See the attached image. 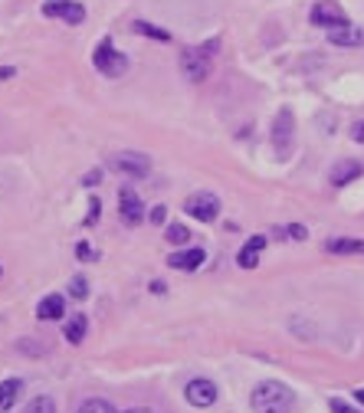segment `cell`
<instances>
[{
    "label": "cell",
    "mask_w": 364,
    "mask_h": 413,
    "mask_svg": "<svg viewBox=\"0 0 364 413\" xmlns=\"http://www.w3.org/2000/svg\"><path fill=\"white\" fill-rule=\"evenodd\" d=\"M250 404L256 413H292L296 410V390L282 380H263L253 387Z\"/></svg>",
    "instance_id": "1"
},
{
    "label": "cell",
    "mask_w": 364,
    "mask_h": 413,
    "mask_svg": "<svg viewBox=\"0 0 364 413\" xmlns=\"http://www.w3.org/2000/svg\"><path fill=\"white\" fill-rule=\"evenodd\" d=\"M220 50V40H210V43H200V46H191V50L181 53V69L191 82H203L207 73H210V63H213V53Z\"/></svg>",
    "instance_id": "2"
},
{
    "label": "cell",
    "mask_w": 364,
    "mask_h": 413,
    "mask_svg": "<svg viewBox=\"0 0 364 413\" xmlns=\"http://www.w3.org/2000/svg\"><path fill=\"white\" fill-rule=\"evenodd\" d=\"M92 66L99 69L105 79H122L128 73V56L115 50L109 40H102L99 46H95V53H92Z\"/></svg>",
    "instance_id": "3"
},
{
    "label": "cell",
    "mask_w": 364,
    "mask_h": 413,
    "mask_svg": "<svg viewBox=\"0 0 364 413\" xmlns=\"http://www.w3.org/2000/svg\"><path fill=\"white\" fill-rule=\"evenodd\" d=\"M109 168L122 177H132V181H141V177L151 174V158L138 151H122L109 161Z\"/></svg>",
    "instance_id": "4"
},
{
    "label": "cell",
    "mask_w": 364,
    "mask_h": 413,
    "mask_svg": "<svg viewBox=\"0 0 364 413\" xmlns=\"http://www.w3.org/2000/svg\"><path fill=\"white\" fill-rule=\"evenodd\" d=\"M184 213L187 217H194V220H200V223H210V220L220 217V197L210 194V191L191 194L184 200Z\"/></svg>",
    "instance_id": "5"
},
{
    "label": "cell",
    "mask_w": 364,
    "mask_h": 413,
    "mask_svg": "<svg viewBox=\"0 0 364 413\" xmlns=\"http://www.w3.org/2000/svg\"><path fill=\"white\" fill-rule=\"evenodd\" d=\"M292 128H296V118L289 109H279L276 112V122H272V144H276V154L286 158L292 151Z\"/></svg>",
    "instance_id": "6"
},
{
    "label": "cell",
    "mask_w": 364,
    "mask_h": 413,
    "mask_svg": "<svg viewBox=\"0 0 364 413\" xmlns=\"http://www.w3.org/2000/svg\"><path fill=\"white\" fill-rule=\"evenodd\" d=\"M184 397H187V404H191V407L207 410V407L217 404V384H213V380H207V377H194V380H187Z\"/></svg>",
    "instance_id": "7"
},
{
    "label": "cell",
    "mask_w": 364,
    "mask_h": 413,
    "mask_svg": "<svg viewBox=\"0 0 364 413\" xmlns=\"http://www.w3.org/2000/svg\"><path fill=\"white\" fill-rule=\"evenodd\" d=\"M43 17H60V20H66L69 26H76L85 20V7L79 0H46V4H43Z\"/></svg>",
    "instance_id": "8"
},
{
    "label": "cell",
    "mask_w": 364,
    "mask_h": 413,
    "mask_svg": "<svg viewBox=\"0 0 364 413\" xmlns=\"http://www.w3.org/2000/svg\"><path fill=\"white\" fill-rule=\"evenodd\" d=\"M312 23L315 26H325V30H335V26H345L348 23V14L335 4V0H318L312 7Z\"/></svg>",
    "instance_id": "9"
},
{
    "label": "cell",
    "mask_w": 364,
    "mask_h": 413,
    "mask_svg": "<svg viewBox=\"0 0 364 413\" xmlns=\"http://www.w3.org/2000/svg\"><path fill=\"white\" fill-rule=\"evenodd\" d=\"M119 213H122V220H125L128 227H135V223H141V220H144L141 197H138L132 187H122V191H119Z\"/></svg>",
    "instance_id": "10"
},
{
    "label": "cell",
    "mask_w": 364,
    "mask_h": 413,
    "mask_svg": "<svg viewBox=\"0 0 364 413\" xmlns=\"http://www.w3.org/2000/svg\"><path fill=\"white\" fill-rule=\"evenodd\" d=\"M263 250H266V236L259 233V236H250L246 240V246L237 253V262L243 266V269H256L259 266V256H263Z\"/></svg>",
    "instance_id": "11"
},
{
    "label": "cell",
    "mask_w": 364,
    "mask_h": 413,
    "mask_svg": "<svg viewBox=\"0 0 364 413\" xmlns=\"http://www.w3.org/2000/svg\"><path fill=\"white\" fill-rule=\"evenodd\" d=\"M63 315H66V299L63 295H46L36 305V318H43V321H60Z\"/></svg>",
    "instance_id": "12"
},
{
    "label": "cell",
    "mask_w": 364,
    "mask_h": 413,
    "mask_svg": "<svg viewBox=\"0 0 364 413\" xmlns=\"http://www.w3.org/2000/svg\"><path fill=\"white\" fill-rule=\"evenodd\" d=\"M203 259H207V253H203V250H184V253L171 256L168 266H171V269H181V272H194V269H200Z\"/></svg>",
    "instance_id": "13"
},
{
    "label": "cell",
    "mask_w": 364,
    "mask_h": 413,
    "mask_svg": "<svg viewBox=\"0 0 364 413\" xmlns=\"http://www.w3.org/2000/svg\"><path fill=\"white\" fill-rule=\"evenodd\" d=\"M328 43H335V46H361L364 30H358V26H351V23L335 26V30H328Z\"/></svg>",
    "instance_id": "14"
},
{
    "label": "cell",
    "mask_w": 364,
    "mask_h": 413,
    "mask_svg": "<svg viewBox=\"0 0 364 413\" xmlns=\"http://www.w3.org/2000/svg\"><path fill=\"white\" fill-rule=\"evenodd\" d=\"M361 164H358V161H341V164H335V168H331V184L335 187H341V184H351V181H355V177H361Z\"/></svg>",
    "instance_id": "15"
},
{
    "label": "cell",
    "mask_w": 364,
    "mask_h": 413,
    "mask_svg": "<svg viewBox=\"0 0 364 413\" xmlns=\"http://www.w3.org/2000/svg\"><path fill=\"white\" fill-rule=\"evenodd\" d=\"M328 253L364 256V240H351V236H335V240H328Z\"/></svg>",
    "instance_id": "16"
},
{
    "label": "cell",
    "mask_w": 364,
    "mask_h": 413,
    "mask_svg": "<svg viewBox=\"0 0 364 413\" xmlns=\"http://www.w3.org/2000/svg\"><path fill=\"white\" fill-rule=\"evenodd\" d=\"M20 390H23V380L20 377L0 380V413H7L10 407H14V400L20 397Z\"/></svg>",
    "instance_id": "17"
},
{
    "label": "cell",
    "mask_w": 364,
    "mask_h": 413,
    "mask_svg": "<svg viewBox=\"0 0 364 413\" xmlns=\"http://www.w3.org/2000/svg\"><path fill=\"white\" fill-rule=\"evenodd\" d=\"M85 331H89V321H85V315H73V318L66 321V328H63V335H66L69 345H79L85 338Z\"/></svg>",
    "instance_id": "18"
},
{
    "label": "cell",
    "mask_w": 364,
    "mask_h": 413,
    "mask_svg": "<svg viewBox=\"0 0 364 413\" xmlns=\"http://www.w3.org/2000/svg\"><path fill=\"white\" fill-rule=\"evenodd\" d=\"M132 30H135V33H141V36H148V40H161V43L171 40L168 30H158V26L144 23V20H135V23H132Z\"/></svg>",
    "instance_id": "19"
},
{
    "label": "cell",
    "mask_w": 364,
    "mask_h": 413,
    "mask_svg": "<svg viewBox=\"0 0 364 413\" xmlns=\"http://www.w3.org/2000/svg\"><path fill=\"white\" fill-rule=\"evenodd\" d=\"M23 413H56V400H53V397H33V400L23 407Z\"/></svg>",
    "instance_id": "20"
},
{
    "label": "cell",
    "mask_w": 364,
    "mask_h": 413,
    "mask_svg": "<svg viewBox=\"0 0 364 413\" xmlns=\"http://www.w3.org/2000/svg\"><path fill=\"white\" fill-rule=\"evenodd\" d=\"M164 240H168L171 246H184L187 240H191V230H187L184 223H171V227H168V236H164Z\"/></svg>",
    "instance_id": "21"
},
{
    "label": "cell",
    "mask_w": 364,
    "mask_h": 413,
    "mask_svg": "<svg viewBox=\"0 0 364 413\" xmlns=\"http://www.w3.org/2000/svg\"><path fill=\"white\" fill-rule=\"evenodd\" d=\"M76 413H119V410H115L109 400H99V397H95V400H85Z\"/></svg>",
    "instance_id": "22"
},
{
    "label": "cell",
    "mask_w": 364,
    "mask_h": 413,
    "mask_svg": "<svg viewBox=\"0 0 364 413\" xmlns=\"http://www.w3.org/2000/svg\"><path fill=\"white\" fill-rule=\"evenodd\" d=\"M148 220H151L154 227H158V223H164V220H168V207H161V203H158V207H151V210H148Z\"/></svg>",
    "instance_id": "23"
},
{
    "label": "cell",
    "mask_w": 364,
    "mask_h": 413,
    "mask_svg": "<svg viewBox=\"0 0 364 413\" xmlns=\"http://www.w3.org/2000/svg\"><path fill=\"white\" fill-rule=\"evenodd\" d=\"M69 295H73V299H85V295H89V289H85V279H73Z\"/></svg>",
    "instance_id": "24"
},
{
    "label": "cell",
    "mask_w": 364,
    "mask_h": 413,
    "mask_svg": "<svg viewBox=\"0 0 364 413\" xmlns=\"http://www.w3.org/2000/svg\"><path fill=\"white\" fill-rule=\"evenodd\" d=\"M279 233H286V236H292V240H305V227H299V223H292V227H286V230H279Z\"/></svg>",
    "instance_id": "25"
},
{
    "label": "cell",
    "mask_w": 364,
    "mask_h": 413,
    "mask_svg": "<svg viewBox=\"0 0 364 413\" xmlns=\"http://www.w3.org/2000/svg\"><path fill=\"white\" fill-rule=\"evenodd\" d=\"M95 220H99V200H89V217H85V223H95Z\"/></svg>",
    "instance_id": "26"
},
{
    "label": "cell",
    "mask_w": 364,
    "mask_h": 413,
    "mask_svg": "<svg viewBox=\"0 0 364 413\" xmlns=\"http://www.w3.org/2000/svg\"><path fill=\"white\" fill-rule=\"evenodd\" d=\"M351 138L364 144V122H355V125H351Z\"/></svg>",
    "instance_id": "27"
},
{
    "label": "cell",
    "mask_w": 364,
    "mask_h": 413,
    "mask_svg": "<svg viewBox=\"0 0 364 413\" xmlns=\"http://www.w3.org/2000/svg\"><path fill=\"white\" fill-rule=\"evenodd\" d=\"M331 410H335V413H358V410H351V407H348V404H341V400H331Z\"/></svg>",
    "instance_id": "28"
},
{
    "label": "cell",
    "mask_w": 364,
    "mask_h": 413,
    "mask_svg": "<svg viewBox=\"0 0 364 413\" xmlns=\"http://www.w3.org/2000/svg\"><path fill=\"white\" fill-rule=\"evenodd\" d=\"M14 73H17V69H14V66H4V69H0V79H10V76H14Z\"/></svg>",
    "instance_id": "29"
},
{
    "label": "cell",
    "mask_w": 364,
    "mask_h": 413,
    "mask_svg": "<svg viewBox=\"0 0 364 413\" xmlns=\"http://www.w3.org/2000/svg\"><path fill=\"white\" fill-rule=\"evenodd\" d=\"M76 253H79V256H92V250H89L85 243H79V246H76Z\"/></svg>",
    "instance_id": "30"
},
{
    "label": "cell",
    "mask_w": 364,
    "mask_h": 413,
    "mask_svg": "<svg viewBox=\"0 0 364 413\" xmlns=\"http://www.w3.org/2000/svg\"><path fill=\"white\" fill-rule=\"evenodd\" d=\"M125 413H151L148 407H132V410H125Z\"/></svg>",
    "instance_id": "31"
},
{
    "label": "cell",
    "mask_w": 364,
    "mask_h": 413,
    "mask_svg": "<svg viewBox=\"0 0 364 413\" xmlns=\"http://www.w3.org/2000/svg\"><path fill=\"white\" fill-rule=\"evenodd\" d=\"M355 400H358V404H364V387H361V390H355Z\"/></svg>",
    "instance_id": "32"
}]
</instances>
